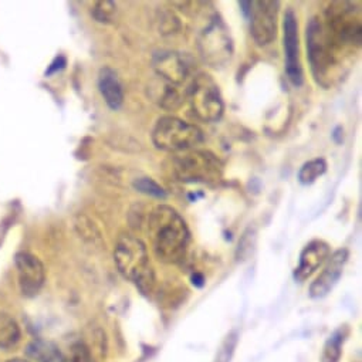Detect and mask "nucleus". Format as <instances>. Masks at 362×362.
<instances>
[{"label":"nucleus","instance_id":"nucleus-1","mask_svg":"<svg viewBox=\"0 0 362 362\" xmlns=\"http://www.w3.org/2000/svg\"><path fill=\"white\" fill-rule=\"evenodd\" d=\"M146 230L155 256L168 264L182 262L191 242V232L185 222L173 208L159 205L148 216Z\"/></svg>","mask_w":362,"mask_h":362},{"label":"nucleus","instance_id":"nucleus-2","mask_svg":"<svg viewBox=\"0 0 362 362\" xmlns=\"http://www.w3.org/2000/svg\"><path fill=\"white\" fill-rule=\"evenodd\" d=\"M114 260L118 272L144 294L152 290L155 284L153 269L149 262L148 249L139 238L132 235L121 236L115 245Z\"/></svg>","mask_w":362,"mask_h":362},{"label":"nucleus","instance_id":"nucleus-3","mask_svg":"<svg viewBox=\"0 0 362 362\" xmlns=\"http://www.w3.org/2000/svg\"><path fill=\"white\" fill-rule=\"evenodd\" d=\"M305 40L313 76L318 84L328 87L334 67L342 60L344 53L329 39L318 16L310 19L305 30Z\"/></svg>","mask_w":362,"mask_h":362},{"label":"nucleus","instance_id":"nucleus-4","mask_svg":"<svg viewBox=\"0 0 362 362\" xmlns=\"http://www.w3.org/2000/svg\"><path fill=\"white\" fill-rule=\"evenodd\" d=\"M322 26L329 39L342 52H354L362 43V26L352 2H331L324 12Z\"/></svg>","mask_w":362,"mask_h":362},{"label":"nucleus","instance_id":"nucleus-5","mask_svg":"<svg viewBox=\"0 0 362 362\" xmlns=\"http://www.w3.org/2000/svg\"><path fill=\"white\" fill-rule=\"evenodd\" d=\"M204 141V132L195 124L173 115L160 117L152 129V142L168 152H187Z\"/></svg>","mask_w":362,"mask_h":362},{"label":"nucleus","instance_id":"nucleus-6","mask_svg":"<svg viewBox=\"0 0 362 362\" xmlns=\"http://www.w3.org/2000/svg\"><path fill=\"white\" fill-rule=\"evenodd\" d=\"M173 170L179 180L189 184H215L222 177V163L205 151H187L177 155Z\"/></svg>","mask_w":362,"mask_h":362},{"label":"nucleus","instance_id":"nucleus-7","mask_svg":"<svg viewBox=\"0 0 362 362\" xmlns=\"http://www.w3.org/2000/svg\"><path fill=\"white\" fill-rule=\"evenodd\" d=\"M187 98L194 114L205 122H216L225 111L223 98L219 86L205 73L194 77L187 88Z\"/></svg>","mask_w":362,"mask_h":362},{"label":"nucleus","instance_id":"nucleus-8","mask_svg":"<svg viewBox=\"0 0 362 362\" xmlns=\"http://www.w3.org/2000/svg\"><path fill=\"white\" fill-rule=\"evenodd\" d=\"M204 60L215 67H223L233 56V40L222 19L215 15L202 30L198 40Z\"/></svg>","mask_w":362,"mask_h":362},{"label":"nucleus","instance_id":"nucleus-9","mask_svg":"<svg viewBox=\"0 0 362 362\" xmlns=\"http://www.w3.org/2000/svg\"><path fill=\"white\" fill-rule=\"evenodd\" d=\"M280 4L276 0H257L250 2L249 19L250 33L257 46L263 47L274 42L277 37V21H279Z\"/></svg>","mask_w":362,"mask_h":362},{"label":"nucleus","instance_id":"nucleus-10","mask_svg":"<svg viewBox=\"0 0 362 362\" xmlns=\"http://www.w3.org/2000/svg\"><path fill=\"white\" fill-rule=\"evenodd\" d=\"M283 46L286 59V74L290 83L296 87L304 84V70L300 57V39H298V22L296 12L288 8L283 19Z\"/></svg>","mask_w":362,"mask_h":362},{"label":"nucleus","instance_id":"nucleus-11","mask_svg":"<svg viewBox=\"0 0 362 362\" xmlns=\"http://www.w3.org/2000/svg\"><path fill=\"white\" fill-rule=\"evenodd\" d=\"M152 64L159 78L176 87L182 86L191 74L189 59L185 54L177 52H159L153 56Z\"/></svg>","mask_w":362,"mask_h":362},{"label":"nucleus","instance_id":"nucleus-12","mask_svg":"<svg viewBox=\"0 0 362 362\" xmlns=\"http://www.w3.org/2000/svg\"><path fill=\"white\" fill-rule=\"evenodd\" d=\"M15 262L22 294L26 297L37 296L46 281V270L43 263L39 257L28 252L18 253Z\"/></svg>","mask_w":362,"mask_h":362},{"label":"nucleus","instance_id":"nucleus-13","mask_svg":"<svg viewBox=\"0 0 362 362\" xmlns=\"http://www.w3.org/2000/svg\"><path fill=\"white\" fill-rule=\"evenodd\" d=\"M348 262V250L339 249L328 257V263L322 273L311 283L310 286V297L311 298H322L335 287L338 280L342 276L344 267Z\"/></svg>","mask_w":362,"mask_h":362},{"label":"nucleus","instance_id":"nucleus-14","mask_svg":"<svg viewBox=\"0 0 362 362\" xmlns=\"http://www.w3.org/2000/svg\"><path fill=\"white\" fill-rule=\"evenodd\" d=\"M329 245L324 240H313L305 245L300 255V263L294 270L296 281H305L329 257Z\"/></svg>","mask_w":362,"mask_h":362},{"label":"nucleus","instance_id":"nucleus-15","mask_svg":"<svg viewBox=\"0 0 362 362\" xmlns=\"http://www.w3.org/2000/svg\"><path fill=\"white\" fill-rule=\"evenodd\" d=\"M98 90L105 104L117 111L124 104V90L117 71L111 67H103L98 73Z\"/></svg>","mask_w":362,"mask_h":362},{"label":"nucleus","instance_id":"nucleus-16","mask_svg":"<svg viewBox=\"0 0 362 362\" xmlns=\"http://www.w3.org/2000/svg\"><path fill=\"white\" fill-rule=\"evenodd\" d=\"M148 94L155 104H158L160 108L168 110V111L177 110L184 103L182 94L179 93L176 86H173L159 77L149 83Z\"/></svg>","mask_w":362,"mask_h":362},{"label":"nucleus","instance_id":"nucleus-17","mask_svg":"<svg viewBox=\"0 0 362 362\" xmlns=\"http://www.w3.org/2000/svg\"><path fill=\"white\" fill-rule=\"evenodd\" d=\"M21 335L22 334L18 321L6 313H0V348H13L19 342Z\"/></svg>","mask_w":362,"mask_h":362},{"label":"nucleus","instance_id":"nucleus-18","mask_svg":"<svg viewBox=\"0 0 362 362\" xmlns=\"http://www.w3.org/2000/svg\"><path fill=\"white\" fill-rule=\"evenodd\" d=\"M327 172V162L324 158H314L305 162L298 170V182L304 187L313 185L315 180Z\"/></svg>","mask_w":362,"mask_h":362},{"label":"nucleus","instance_id":"nucleus-19","mask_svg":"<svg viewBox=\"0 0 362 362\" xmlns=\"http://www.w3.org/2000/svg\"><path fill=\"white\" fill-rule=\"evenodd\" d=\"M345 334L342 329L335 331L328 341L324 345L322 355H321V362H339L341 359V348L344 342Z\"/></svg>","mask_w":362,"mask_h":362},{"label":"nucleus","instance_id":"nucleus-20","mask_svg":"<svg viewBox=\"0 0 362 362\" xmlns=\"http://www.w3.org/2000/svg\"><path fill=\"white\" fill-rule=\"evenodd\" d=\"M132 187H134L135 191H138V192H141L146 197H152V198H156V199H165L166 198V191L152 177H146V176L136 177L132 182Z\"/></svg>","mask_w":362,"mask_h":362},{"label":"nucleus","instance_id":"nucleus-21","mask_svg":"<svg viewBox=\"0 0 362 362\" xmlns=\"http://www.w3.org/2000/svg\"><path fill=\"white\" fill-rule=\"evenodd\" d=\"M238 341H239V335L236 331L230 332L226 339L223 341L221 349L218 351V355L215 358V362H230L233 354H235V349L238 346Z\"/></svg>","mask_w":362,"mask_h":362},{"label":"nucleus","instance_id":"nucleus-22","mask_svg":"<svg viewBox=\"0 0 362 362\" xmlns=\"http://www.w3.org/2000/svg\"><path fill=\"white\" fill-rule=\"evenodd\" d=\"M60 362H93V358L83 342H76L70 349V355L63 356Z\"/></svg>","mask_w":362,"mask_h":362},{"label":"nucleus","instance_id":"nucleus-23","mask_svg":"<svg viewBox=\"0 0 362 362\" xmlns=\"http://www.w3.org/2000/svg\"><path fill=\"white\" fill-rule=\"evenodd\" d=\"M114 12H115V5L112 2H95L94 8L91 9L93 18L101 23L110 22Z\"/></svg>","mask_w":362,"mask_h":362},{"label":"nucleus","instance_id":"nucleus-24","mask_svg":"<svg viewBox=\"0 0 362 362\" xmlns=\"http://www.w3.org/2000/svg\"><path fill=\"white\" fill-rule=\"evenodd\" d=\"M66 64H67L66 57H64V56H57V57L54 59V62L50 64V67L47 69L46 74H47V76H52V74H54V73L63 70V69L66 67Z\"/></svg>","mask_w":362,"mask_h":362},{"label":"nucleus","instance_id":"nucleus-25","mask_svg":"<svg viewBox=\"0 0 362 362\" xmlns=\"http://www.w3.org/2000/svg\"><path fill=\"white\" fill-rule=\"evenodd\" d=\"M194 284L202 287V286H204V277H202L201 274H195V276H194Z\"/></svg>","mask_w":362,"mask_h":362},{"label":"nucleus","instance_id":"nucleus-26","mask_svg":"<svg viewBox=\"0 0 362 362\" xmlns=\"http://www.w3.org/2000/svg\"><path fill=\"white\" fill-rule=\"evenodd\" d=\"M8 362H29L26 359H22V358H13V359H9Z\"/></svg>","mask_w":362,"mask_h":362}]
</instances>
